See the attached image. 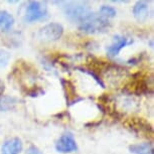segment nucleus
I'll list each match as a JSON object with an SVG mask.
<instances>
[{
	"mask_svg": "<svg viewBox=\"0 0 154 154\" xmlns=\"http://www.w3.org/2000/svg\"><path fill=\"white\" fill-rule=\"evenodd\" d=\"M63 9L69 20L79 25L94 13L87 2H65Z\"/></svg>",
	"mask_w": 154,
	"mask_h": 154,
	"instance_id": "f257e3e1",
	"label": "nucleus"
},
{
	"mask_svg": "<svg viewBox=\"0 0 154 154\" xmlns=\"http://www.w3.org/2000/svg\"><path fill=\"white\" fill-rule=\"evenodd\" d=\"M110 27V22L108 19L104 18L101 15L93 13L88 19L85 20L79 25L81 31L86 33H101L105 32Z\"/></svg>",
	"mask_w": 154,
	"mask_h": 154,
	"instance_id": "f03ea898",
	"label": "nucleus"
},
{
	"mask_svg": "<svg viewBox=\"0 0 154 154\" xmlns=\"http://www.w3.org/2000/svg\"><path fill=\"white\" fill-rule=\"evenodd\" d=\"M48 17V8L45 3L38 1H31L27 4L24 14V20L26 22L32 23L40 20H45Z\"/></svg>",
	"mask_w": 154,
	"mask_h": 154,
	"instance_id": "7ed1b4c3",
	"label": "nucleus"
},
{
	"mask_svg": "<svg viewBox=\"0 0 154 154\" xmlns=\"http://www.w3.org/2000/svg\"><path fill=\"white\" fill-rule=\"evenodd\" d=\"M63 27L60 23L51 22L42 27L37 32V37L43 42H54L62 37Z\"/></svg>",
	"mask_w": 154,
	"mask_h": 154,
	"instance_id": "20e7f679",
	"label": "nucleus"
},
{
	"mask_svg": "<svg viewBox=\"0 0 154 154\" xmlns=\"http://www.w3.org/2000/svg\"><path fill=\"white\" fill-rule=\"evenodd\" d=\"M56 149L60 153H71L77 151L78 145L74 136L71 133L62 135L56 143Z\"/></svg>",
	"mask_w": 154,
	"mask_h": 154,
	"instance_id": "39448f33",
	"label": "nucleus"
},
{
	"mask_svg": "<svg viewBox=\"0 0 154 154\" xmlns=\"http://www.w3.org/2000/svg\"><path fill=\"white\" fill-rule=\"evenodd\" d=\"M129 127L131 128L134 132L138 133V134L144 135L148 137V136H152V127L150 126L147 122H145L143 119L140 118H133L129 120Z\"/></svg>",
	"mask_w": 154,
	"mask_h": 154,
	"instance_id": "423d86ee",
	"label": "nucleus"
},
{
	"mask_svg": "<svg viewBox=\"0 0 154 154\" xmlns=\"http://www.w3.org/2000/svg\"><path fill=\"white\" fill-rule=\"evenodd\" d=\"M22 151V142L19 138L8 139L1 148L2 154H19Z\"/></svg>",
	"mask_w": 154,
	"mask_h": 154,
	"instance_id": "0eeeda50",
	"label": "nucleus"
},
{
	"mask_svg": "<svg viewBox=\"0 0 154 154\" xmlns=\"http://www.w3.org/2000/svg\"><path fill=\"white\" fill-rule=\"evenodd\" d=\"M150 13V7L146 1H138L133 7V14L138 21L143 22L148 19Z\"/></svg>",
	"mask_w": 154,
	"mask_h": 154,
	"instance_id": "6e6552de",
	"label": "nucleus"
},
{
	"mask_svg": "<svg viewBox=\"0 0 154 154\" xmlns=\"http://www.w3.org/2000/svg\"><path fill=\"white\" fill-rule=\"evenodd\" d=\"M128 43L129 42H128L126 37L116 35L114 37V43H112V45L107 48V54H108L110 57L118 56L119 53L121 51V49L124 48Z\"/></svg>",
	"mask_w": 154,
	"mask_h": 154,
	"instance_id": "1a4fd4ad",
	"label": "nucleus"
},
{
	"mask_svg": "<svg viewBox=\"0 0 154 154\" xmlns=\"http://www.w3.org/2000/svg\"><path fill=\"white\" fill-rule=\"evenodd\" d=\"M14 24V18L9 12L5 10L0 11V32L10 30Z\"/></svg>",
	"mask_w": 154,
	"mask_h": 154,
	"instance_id": "9d476101",
	"label": "nucleus"
},
{
	"mask_svg": "<svg viewBox=\"0 0 154 154\" xmlns=\"http://www.w3.org/2000/svg\"><path fill=\"white\" fill-rule=\"evenodd\" d=\"M129 150L133 154H153V146L151 143L131 145L129 147Z\"/></svg>",
	"mask_w": 154,
	"mask_h": 154,
	"instance_id": "9b49d317",
	"label": "nucleus"
},
{
	"mask_svg": "<svg viewBox=\"0 0 154 154\" xmlns=\"http://www.w3.org/2000/svg\"><path fill=\"white\" fill-rule=\"evenodd\" d=\"M63 90H65L66 94V100L69 104H72V102L75 101V97H77V93L75 91V87L72 86V84L69 81H62Z\"/></svg>",
	"mask_w": 154,
	"mask_h": 154,
	"instance_id": "f8f14e48",
	"label": "nucleus"
},
{
	"mask_svg": "<svg viewBox=\"0 0 154 154\" xmlns=\"http://www.w3.org/2000/svg\"><path fill=\"white\" fill-rule=\"evenodd\" d=\"M100 14L99 15H101L102 17H104V18L108 19V18H112V17L116 16V14H117V11L114 7L112 6H108V5H103L101 8H100Z\"/></svg>",
	"mask_w": 154,
	"mask_h": 154,
	"instance_id": "ddd939ff",
	"label": "nucleus"
},
{
	"mask_svg": "<svg viewBox=\"0 0 154 154\" xmlns=\"http://www.w3.org/2000/svg\"><path fill=\"white\" fill-rule=\"evenodd\" d=\"M14 104L15 100L10 97H0V109L1 110H7L10 109Z\"/></svg>",
	"mask_w": 154,
	"mask_h": 154,
	"instance_id": "4468645a",
	"label": "nucleus"
},
{
	"mask_svg": "<svg viewBox=\"0 0 154 154\" xmlns=\"http://www.w3.org/2000/svg\"><path fill=\"white\" fill-rule=\"evenodd\" d=\"M10 60V54L5 49H0V69H4Z\"/></svg>",
	"mask_w": 154,
	"mask_h": 154,
	"instance_id": "2eb2a0df",
	"label": "nucleus"
},
{
	"mask_svg": "<svg viewBox=\"0 0 154 154\" xmlns=\"http://www.w3.org/2000/svg\"><path fill=\"white\" fill-rule=\"evenodd\" d=\"M92 65L91 66H93V69H98L99 68V63H97V62H96V59H93L92 60ZM109 66V63H107V62H102V63L100 65V69H105V66Z\"/></svg>",
	"mask_w": 154,
	"mask_h": 154,
	"instance_id": "dca6fc26",
	"label": "nucleus"
},
{
	"mask_svg": "<svg viewBox=\"0 0 154 154\" xmlns=\"http://www.w3.org/2000/svg\"><path fill=\"white\" fill-rule=\"evenodd\" d=\"M27 154H42V151H40L37 147L33 146V145H31V146L28 148Z\"/></svg>",
	"mask_w": 154,
	"mask_h": 154,
	"instance_id": "f3484780",
	"label": "nucleus"
},
{
	"mask_svg": "<svg viewBox=\"0 0 154 154\" xmlns=\"http://www.w3.org/2000/svg\"><path fill=\"white\" fill-rule=\"evenodd\" d=\"M4 90H5V86H4V83L2 82L1 80H0V96H1L2 94H3Z\"/></svg>",
	"mask_w": 154,
	"mask_h": 154,
	"instance_id": "a211bd4d",
	"label": "nucleus"
}]
</instances>
